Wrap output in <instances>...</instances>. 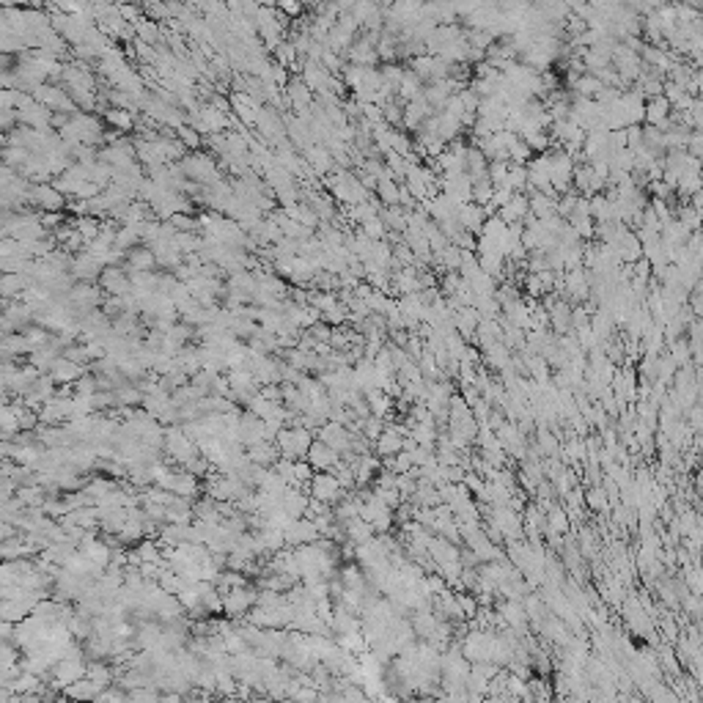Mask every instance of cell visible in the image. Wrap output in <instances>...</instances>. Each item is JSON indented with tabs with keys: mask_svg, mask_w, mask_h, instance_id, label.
Here are the masks:
<instances>
[{
	"mask_svg": "<svg viewBox=\"0 0 703 703\" xmlns=\"http://www.w3.org/2000/svg\"><path fill=\"white\" fill-rule=\"evenodd\" d=\"M310 443H313V431L305 429V426H283L275 437V445L281 450V456H289V459H305Z\"/></svg>",
	"mask_w": 703,
	"mask_h": 703,
	"instance_id": "obj_1",
	"label": "cell"
},
{
	"mask_svg": "<svg viewBox=\"0 0 703 703\" xmlns=\"http://www.w3.org/2000/svg\"><path fill=\"white\" fill-rule=\"evenodd\" d=\"M346 489H341L338 479L330 473V470H319L313 473V479L308 483V498L319 500V503H327V506H336L338 500L343 498Z\"/></svg>",
	"mask_w": 703,
	"mask_h": 703,
	"instance_id": "obj_2",
	"label": "cell"
},
{
	"mask_svg": "<svg viewBox=\"0 0 703 703\" xmlns=\"http://www.w3.org/2000/svg\"><path fill=\"white\" fill-rule=\"evenodd\" d=\"M360 519H366L368 525L374 528V533H388L395 522L393 508H388L382 500H376L374 495L360 503Z\"/></svg>",
	"mask_w": 703,
	"mask_h": 703,
	"instance_id": "obj_3",
	"label": "cell"
},
{
	"mask_svg": "<svg viewBox=\"0 0 703 703\" xmlns=\"http://www.w3.org/2000/svg\"><path fill=\"white\" fill-rule=\"evenodd\" d=\"M163 448H165V453H168L170 459H176L182 467H184L190 459H196L198 453H201L196 443H193V440H190L182 429H173V426L165 431V443H163Z\"/></svg>",
	"mask_w": 703,
	"mask_h": 703,
	"instance_id": "obj_4",
	"label": "cell"
},
{
	"mask_svg": "<svg viewBox=\"0 0 703 703\" xmlns=\"http://www.w3.org/2000/svg\"><path fill=\"white\" fill-rule=\"evenodd\" d=\"M255 596H258V591L251 588V585L231 588V591L223 596V613L228 619H245L248 610L255 604Z\"/></svg>",
	"mask_w": 703,
	"mask_h": 703,
	"instance_id": "obj_5",
	"label": "cell"
},
{
	"mask_svg": "<svg viewBox=\"0 0 703 703\" xmlns=\"http://www.w3.org/2000/svg\"><path fill=\"white\" fill-rule=\"evenodd\" d=\"M283 538H286V547H300V544L316 541V538H319V531H316L313 519L300 517V519H291V522L283 528Z\"/></svg>",
	"mask_w": 703,
	"mask_h": 703,
	"instance_id": "obj_6",
	"label": "cell"
},
{
	"mask_svg": "<svg viewBox=\"0 0 703 703\" xmlns=\"http://www.w3.org/2000/svg\"><path fill=\"white\" fill-rule=\"evenodd\" d=\"M50 379L56 382L58 388H63V385H72V382H77L80 376L85 374V366H80V363H75V360H69V357H56V363L50 366Z\"/></svg>",
	"mask_w": 703,
	"mask_h": 703,
	"instance_id": "obj_7",
	"label": "cell"
},
{
	"mask_svg": "<svg viewBox=\"0 0 703 703\" xmlns=\"http://www.w3.org/2000/svg\"><path fill=\"white\" fill-rule=\"evenodd\" d=\"M305 459H308L310 467L319 473V470H333L338 464V459H341V453L330 448L327 443H322V440H313L308 453H305Z\"/></svg>",
	"mask_w": 703,
	"mask_h": 703,
	"instance_id": "obj_8",
	"label": "cell"
},
{
	"mask_svg": "<svg viewBox=\"0 0 703 703\" xmlns=\"http://www.w3.org/2000/svg\"><path fill=\"white\" fill-rule=\"evenodd\" d=\"M401 445H404V437L395 431V426H391V423L385 421V429H382V434L371 443V450H376L379 459H388V456H395V453L401 450Z\"/></svg>",
	"mask_w": 703,
	"mask_h": 703,
	"instance_id": "obj_9",
	"label": "cell"
},
{
	"mask_svg": "<svg viewBox=\"0 0 703 703\" xmlns=\"http://www.w3.org/2000/svg\"><path fill=\"white\" fill-rule=\"evenodd\" d=\"M528 196L525 193H514V196L508 198L506 203L498 209V217L503 220L506 225H511V223H522L525 217H528Z\"/></svg>",
	"mask_w": 703,
	"mask_h": 703,
	"instance_id": "obj_10",
	"label": "cell"
},
{
	"mask_svg": "<svg viewBox=\"0 0 703 703\" xmlns=\"http://www.w3.org/2000/svg\"><path fill=\"white\" fill-rule=\"evenodd\" d=\"M248 459L258 464V467H272L278 459H281V450L275 443H267V440H261V443H255V445H248Z\"/></svg>",
	"mask_w": 703,
	"mask_h": 703,
	"instance_id": "obj_11",
	"label": "cell"
},
{
	"mask_svg": "<svg viewBox=\"0 0 703 703\" xmlns=\"http://www.w3.org/2000/svg\"><path fill=\"white\" fill-rule=\"evenodd\" d=\"M99 690H102V684H96L94 678L83 676V678H77V681L66 684L61 692H63V695H69V698H80V701H96Z\"/></svg>",
	"mask_w": 703,
	"mask_h": 703,
	"instance_id": "obj_12",
	"label": "cell"
},
{
	"mask_svg": "<svg viewBox=\"0 0 703 703\" xmlns=\"http://www.w3.org/2000/svg\"><path fill=\"white\" fill-rule=\"evenodd\" d=\"M671 110H673V108H671V102H668V99H665L662 94H659V96H648V99H646V113H643V121H648L651 127H659V124H662V121H665V118L671 115Z\"/></svg>",
	"mask_w": 703,
	"mask_h": 703,
	"instance_id": "obj_13",
	"label": "cell"
},
{
	"mask_svg": "<svg viewBox=\"0 0 703 703\" xmlns=\"http://www.w3.org/2000/svg\"><path fill=\"white\" fill-rule=\"evenodd\" d=\"M102 286L110 291L113 297L129 294V289H132L129 278H127V275H124V270H118V267H108V270L102 272Z\"/></svg>",
	"mask_w": 703,
	"mask_h": 703,
	"instance_id": "obj_14",
	"label": "cell"
},
{
	"mask_svg": "<svg viewBox=\"0 0 703 703\" xmlns=\"http://www.w3.org/2000/svg\"><path fill=\"white\" fill-rule=\"evenodd\" d=\"M583 503L588 508H593V511H602V514L613 506V500H610L604 483H593V486H588V489L583 492Z\"/></svg>",
	"mask_w": 703,
	"mask_h": 703,
	"instance_id": "obj_15",
	"label": "cell"
},
{
	"mask_svg": "<svg viewBox=\"0 0 703 703\" xmlns=\"http://www.w3.org/2000/svg\"><path fill=\"white\" fill-rule=\"evenodd\" d=\"M343 525V533H346V541H352V544H360V541H366L374 536V528L368 525L366 519H360V517H352V519H346V522H341Z\"/></svg>",
	"mask_w": 703,
	"mask_h": 703,
	"instance_id": "obj_16",
	"label": "cell"
},
{
	"mask_svg": "<svg viewBox=\"0 0 703 703\" xmlns=\"http://www.w3.org/2000/svg\"><path fill=\"white\" fill-rule=\"evenodd\" d=\"M423 94V80L415 75V72H404V77H401V83H398V91H395V96L401 99V102H410V99H418Z\"/></svg>",
	"mask_w": 703,
	"mask_h": 703,
	"instance_id": "obj_17",
	"label": "cell"
},
{
	"mask_svg": "<svg viewBox=\"0 0 703 703\" xmlns=\"http://www.w3.org/2000/svg\"><path fill=\"white\" fill-rule=\"evenodd\" d=\"M184 170L193 176V179H201V182H215V165L203 157V154H198V157H190L187 163H184Z\"/></svg>",
	"mask_w": 703,
	"mask_h": 703,
	"instance_id": "obj_18",
	"label": "cell"
},
{
	"mask_svg": "<svg viewBox=\"0 0 703 703\" xmlns=\"http://www.w3.org/2000/svg\"><path fill=\"white\" fill-rule=\"evenodd\" d=\"M571 88H574V94L577 96H588V99H593L604 85H602V80L596 77V75H588V72H583L574 83H571Z\"/></svg>",
	"mask_w": 703,
	"mask_h": 703,
	"instance_id": "obj_19",
	"label": "cell"
},
{
	"mask_svg": "<svg viewBox=\"0 0 703 703\" xmlns=\"http://www.w3.org/2000/svg\"><path fill=\"white\" fill-rule=\"evenodd\" d=\"M398 184H395V179H391V176H385V179H379L376 182V190H374V196L376 198H382V203L385 206H393V203H398Z\"/></svg>",
	"mask_w": 703,
	"mask_h": 703,
	"instance_id": "obj_20",
	"label": "cell"
},
{
	"mask_svg": "<svg viewBox=\"0 0 703 703\" xmlns=\"http://www.w3.org/2000/svg\"><path fill=\"white\" fill-rule=\"evenodd\" d=\"M308 163L319 173H327V170L333 168V154L324 146H308Z\"/></svg>",
	"mask_w": 703,
	"mask_h": 703,
	"instance_id": "obj_21",
	"label": "cell"
},
{
	"mask_svg": "<svg viewBox=\"0 0 703 703\" xmlns=\"http://www.w3.org/2000/svg\"><path fill=\"white\" fill-rule=\"evenodd\" d=\"M536 448L541 450V456H558V450H561L558 434L550 431V429H538V445Z\"/></svg>",
	"mask_w": 703,
	"mask_h": 703,
	"instance_id": "obj_22",
	"label": "cell"
},
{
	"mask_svg": "<svg viewBox=\"0 0 703 703\" xmlns=\"http://www.w3.org/2000/svg\"><path fill=\"white\" fill-rule=\"evenodd\" d=\"M154 253L151 251H143V248H135V251H129V267H132V272H148L151 267H154Z\"/></svg>",
	"mask_w": 703,
	"mask_h": 703,
	"instance_id": "obj_23",
	"label": "cell"
},
{
	"mask_svg": "<svg viewBox=\"0 0 703 703\" xmlns=\"http://www.w3.org/2000/svg\"><path fill=\"white\" fill-rule=\"evenodd\" d=\"M531 157H533V151H531V146L522 141V138H517V141L508 146V163L528 165V163H531Z\"/></svg>",
	"mask_w": 703,
	"mask_h": 703,
	"instance_id": "obj_24",
	"label": "cell"
},
{
	"mask_svg": "<svg viewBox=\"0 0 703 703\" xmlns=\"http://www.w3.org/2000/svg\"><path fill=\"white\" fill-rule=\"evenodd\" d=\"M382 429H385V418H379V415H368V418L360 421V431H363V437L368 443H374L382 434Z\"/></svg>",
	"mask_w": 703,
	"mask_h": 703,
	"instance_id": "obj_25",
	"label": "cell"
},
{
	"mask_svg": "<svg viewBox=\"0 0 703 703\" xmlns=\"http://www.w3.org/2000/svg\"><path fill=\"white\" fill-rule=\"evenodd\" d=\"M668 346H671V355H668V357L676 363V368L687 366V363H690V346H687V341H684V338H676V341H671Z\"/></svg>",
	"mask_w": 703,
	"mask_h": 703,
	"instance_id": "obj_26",
	"label": "cell"
},
{
	"mask_svg": "<svg viewBox=\"0 0 703 703\" xmlns=\"http://www.w3.org/2000/svg\"><path fill=\"white\" fill-rule=\"evenodd\" d=\"M20 648L14 646V640H0V668L6 665H17L20 662Z\"/></svg>",
	"mask_w": 703,
	"mask_h": 703,
	"instance_id": "obj_27",
	"label": "cell"
},
{
	"mask_svg": "<svg viewBox=\"0 0 703 703\" xmlns=\"http://www.w3.org/2000/svg\"><path fill=\"white\" fill-rule=\"evenodd\" d=\"M360 231L366 234L368 239H374V242H376V239H385V236H388V228H385V223L379 220V215H376V217H371L368 223H363V228H360Z\"/></svg>",
	"mask_w": 703,
	"mask_h": 703,
	"instance_id": "obj_28",
	"label": "cell"
},
{
	"mask_svg": "<svg viewBox=\"0 0 703 703\" xmlns=\"http://www.w3.org/2000/svg\"><path fill=\"white\" fill-rule=\"evenodd\" d=\"M456 602H459V607H462V613H464V619H467V621L473 619V616L479 613V607H481L479 599H473V596H470L467 591H459V593H456Z\"/></svg>",
	"mask_w": 703,
	"mask_h": 703,
	"instance_id": "obj_29",
	"label": "cell"
},
{
	"mask_svg": "<svg viewBox=\"0 0 703 703\" xmlns=\"http://www.w3.org/2000/svg\"><path fill=\"white\" fill-rule=\"evenodd\" d=\"M374 498H376V500H382L388 508H395L398 503H401L398 489H382V486H374Z\"/></svg>",
	"mask_w": 703,
	"mask_h": 703,
	"instance_id": "obj_30",
	"label": "cell"
},
{
	"mask_svg": "<svg viewBox=\"0 0 703 703\" xmlns=\"http://www.w3.org/2000/svg\"><path fill=\"white\" fill-rule=\"evenodd\" d=\"M75 272H77L80 278H94V275L99 272V261H96L94 255H88V258H80V261H77V267H75Z\"/></svg>",
	"mask_w": 703,
	"mask_h": 703,
	"instance_id": "obj_31",
	"label": "cell"
},
{
	"mask_svg": "<svg viewBox=\"0 0 703 703\" xmlns=\"http://www.w3.org/2000/svg\"><path fill=\"white\" fill-rule=\"evenodd\" d=\"M684 151L701 160V154H703V138H701V132H698V129H692V132H690V138H687V146H684Z\"/></svg>",
	"mask_w": 703,
	"mask_h": 703,
	"instance_id": "obj_32",
	"label": "cell"
},
{
	"mask_svg": "<svg viewBox=\"0 0 703 703\" xmlns=\"http://www.w3.org/2000/svg\"><path fill=\"white\" fill-rule=\"evenodd\" d=\"M17 291H23V281H20L17 275H8V278H3V281H0V294L14 297Z\"/></svg>",
	"mask_w": 703,
	"mask_h": 703,
	"instance_id": "obj_33",
	"label": "cell"
},
{
	"mask_svg": "<svg viewBox=\"0 0 703 703\" xmlns=\"http://www.w3.org/2000/svg\"><path fill=\"white\" fill-rule=\"evenodd\" d=\"M308 333L316 338V341H324V343H330V333H333V327H330L327 322H313V324L308 327Z\"/></svg>",
	"mask_w": 703,
	"mask_h": 703,
	"instance_id": "obj_34",
	"label": "cell"
},
{
	"mask_svg": "<svg viewBox=\"0 0 703 703\" xmlns=\"http://www.w3.org/2000/svg\"><path fill=\"white\" fill-rule=\"evenodd\" d=\"M108 121L115 124V127H121V129H127V127H132V113L127 110H108Z\"/></svg>",
	"mask_w": 703,
	"mask_h": 703,
	"instance_id": "obj_35",
	"label": "cell"
},
{
	"mask_svg": "<svg viewBox=\"0 0 703 703\" xmlns=\"http://www.w3.org/2000/svg\"><path fill=\"white\" fill-rule=\"evenodd\" d=\"M39 201L47 206V209H61L63 206V201L58 196L56 190H39Z\"/></svg>",
	"mask_w": 703,
	"mask_h": 703,
	"instance_id": "obj_36",
	"label": "cell"
},
{
	"mask_svg": "<svg viewBox=\"0 0 703 703\" xmlns=\"http://www.w3.org/2000/svg\"><path fill=\"white\" fill-rule=\"evenodd\" d=\"M525 286H528V291H531L533 297H541V294H544V286H541V281H538V275H536V272H528Z\"/></svg>",
	"mask_w": 703,
	"mask_h": 703,
	"instance_id": "obj_37",
	"label": "cell"
},
{
	"mask_svg": "<svg viewBox=\"0 0 703 703\" xmlns=\"http://www.w3.org/2000/svg\"><path fill=\"white\" fill-rule=\"evenodd\" d=\"M96 231H99V225L94 223V220H80V234H83L85 239H96Z\"/></svg>",
	"mask_w": 703,
	"mask_h": 703,
	"instance_id": "obj_38",
	"label": "cell"
},
{
	"mask_svg": "<svg viewBox=\"0 0 703 703\" xmlns=\"http://www.w3.org/2000/svg\"><path fill=\"white\" fill-rule=\"evenodd\" d=\"M14 638V623L0 619V640H11Z\"/></svg>",
	"mask_w": 703,
	"mask_h": 703,
	"instance_id": "obj_39",
	"label": "cell"
},
{
	"mask_svg": "<svg viewBox=\"0 0 703 703\" xmlns=\"http://www.w3.org/2000/svg\"><path fill=\"white\" fill-rule=\"evenodd\" d=\"M179 135H182V141L187 143V146H198V143H201L196 132H193V129H187V127H182V129H179Z\"/></svg>",
	"mask_w": 703,
	"mask_h": 703,
	"instance_id": "obj_40",
	"label": "cell"
},
{
	"mask_svg": "<svg viewBox=\"0 0 703 703\" xmlns=\"http://www.w3.org/2000/svg\"><path fill=\"white\" fill-rule=\"evenodd\" d=\"M374 3H376V6H391L393 0H374Z\"/></svg>",
	"mask_w": 703,
	"mask_h": 703,
	"instance_id": "obj_41",
	"label": "cell"
}]
</instances>
